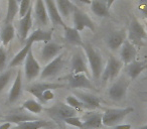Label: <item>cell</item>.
<instances>
[{"instance_id":"obj_6","label":"cell","mask_w":147,"mask_h":129,"mask_svg":"<svg viewBox=\"0 0 147 129\" xmlns=\"http://www.w3.org/2000/svg\"><path fill=\"white\" fill-rule=\"evenodd\" d=\"M147 37V31L137 19H133L128 28V38L134 45H141L142 41Z\"/></svg>"},{"instance_id":"obj_30","label":"cell","mask_w":147,"mask_h":129,"mask_svg":"<svg viewBox=\"0 0 147 129\" xmlns=\"http://www.w3.org/2000/svg\"><path fill=\"white\" fill-rule=\"evenodd\" d=\"M15 29L11 23H4L0 30V41L3 45H7L14 37Z\"/></svg>"},{"instance_id":"obj_41","label":"cell","mask_w":147,"mask_h":129,"mask_svg":"<svg viewBox=\"0 0 147 129\" xmlns=\"http://www.w3.org/2000/svg\"><path fill=\"white\" fill-rule=\"evenodd\" d=\"M11 127V123L9 122H4L0 125V129H9Z\"/></svg>"},{"instance_id":"obj_42","label":"cell","mask_w":147,"mask_h":129,"mask_svg":"<svg viewBox=\"0 0 147 129\" xmlns=\"http://www.w3.org/2000/svg\"><path fill=\"white\" fill-rule=\"evenodd\" d=\"M76 1L80 3H84V4H91V2H92V0H76Z\"/></svg>"},{"instance_id":"obj_37","label":"cell","mask_w":147,"mask_h":129,"mask_svg":"<svg viewBox=\"0 0 147 129\" xmlns=\"http://www.w3.org/2000/svg\"><path fill=\"white\" fill-rule=\"evenodd\" d=\"M7 53L3 47H0V72H3V70L6 67Z\"/></svg>"},{"instance_id":"obj_17","label":"cell","mask_w":147,"mask_h":129,"mask_svg":"<svg viewBox=\"0 0 147 129\" xmlns=\"http://www.w3.org/2000/svg\"><path fill=\"white\" fill-rule=\"evenodd\" d=\"M103 125V114L102 113H90L86 115L83 120L82 129H99Z\"/></svg>"},{"instance_id":"obj_2","label":"cell","mask_w":147,"mask_h":129,"mask_svg":"<svg viewBox=\"0 0 147 129\" xmlns=\"http://www.w3.org/2000/svg\"><path fill=\"white\" fill-rule=\"evenodd\" d=\"M134 111L133 107H126V108H113L107 109L103 113V125L108 127H113L121 123L124 118Z\"/></svg>"},{"instance_id":"obj_3","label":"cell","mask_w":147,"mask_h":129,"mask_svg":"<svg viewBox=\"0 0 147 129\" xmlns=\"http://www.w3.org/2000/svg\"><path fill=\"white\" fill-rule=\"evenodd\" d=\"M47 112L53 120L63 121L65 119L69 118V117L77 116V110L69 107L67 103L63 104V102H57L53 107L47 109Z\"/></svg>"},{"instance_id":"obj_48","label":"cell","mask_w":147,"mask_h":129,"mask_svg":"<svg viewBox=\"0 0 147 129\" xmlns=\"http://www.w3.org/2000/svg\"><path fill=\"white\" fill-rule=\"evenodd\" d=\"M0 43H1V41H0ZM0 47H1V45H0Z\"/></svg>"},{"instance_id":"obj_36","label":"cell","mask_w":147,"mask_h":129,"mask_svg":"<svg viewBox=\"0 0 147 129\" xmlns=\"http://www.w3.org/2000/svg\"><path fill=\"white\" fill-rule=\"evenodd\" d=\"M63 122L67 123V125H71V126H75V127H77V128H80V129H82V126H83V121L77 116L69 117V118L65 119Z\"/></svg>"},{"instance_id":"obj_46","label":"cell","mask_w":147,"mask_h":129,"mask_svg":"<svg viewBox=\"0 0 147 129\" xmlns=\"http://www.w3.org/2000/svg\"><path fill=\"white\" fill-rule=\"evenodd\" d=\"M20 1H21V0H17V2H18V3H20Z\"/></svg>"},{"instance_id":"obj_33","label":"cell","mask_w":147,"mask_h":129,"mask_svg":"<svg viewBox=\"0 0 147 129\" xmlns=\"http://www.w3.org/2000/svg\"><path fill=\"white\" fill-rule=\"evenodd\" d=\"M65 103L69 105V107L74 108L77 111H81L83 108H85V105L80 99H78L76 96H73V95H69L65 98Z\"/></svg>"},{"instance_id":"obj_34","label":"cell","mask_w":147,"mask_h":129,"mask_svg":"<svg viewBox=\"0 0 147 129\" xmlns=\"http://www.w3.org/2000/svg\"><path fill=\"white\" fill-rule=\"evenodd\" d=\"M12 76V71H6V72L2 73L0 75V93L2 92L5 89V87L7 86V84L10 81V78Z\"/></svg>"},{"instance_id":"obj_28","label":"cell","mask_w":147,"mask_h":129,"mask_svg":"<svg viewBox=\"0 0 147 129\" xmlns=\"http://www.w3.org/2000/svg\"><path fill=\"white\" fill-rule=\"evenodd\" d=\"M53 123L51 121L42 120V119H37L33 121H26L21 124H18L14 127V129H41L45 127L51 126Z\"/></svg>"},{"instance_id":"obj_14","label":"cell","mask_w":147,"mask_h":129,"mask_svg":"<svg viewBox=\"0 0 147 129\" xmlns=\"http://www.w3.org/2000/svg\"><path fill=\"white\" fill-rule=\"evenodd\" d=\"M71 73L76 74H88V67L85 61V59L80 51H76L71 57Z\"/></svg>"},{"instance_id":"obj_32","label":"cell","mask_w":147,"mask_h":129,"mask_svg":"<svg viewBox=\"0 0 147 129\" xmlns=\"http://www.w3.org/2000/svg\"><path fill=\"white\" fill-rule=\"evenodd\" d=\"M21 109H24V110L28 111L30 113H33V114H38L42 111V104L35 100H26L21 106Z\"/></svg>"},{"instance_id":"obj_4","label":"cell","mask_w":147,"mask_h":129,"mask_svg":"<svg viewBox=\"0 0 147 129\" xmlns=\"http://www.w3.org/2000/svg\"><path fill=\"white\" fill-rule=\"evenodd\" d=\"M123 67V61L121 59H118L114 57V55H110L107 61L106 67L103 70L102 73V80L104 82H109V81H113L120 73L121 69Z\"/></svg>"},{"instance_id":"obj_27","label":"cell","mask_w":147,"mask_h":129,"mask_svg":"<svg viewBox=\"0 0 147 129\" xmlns=\"http://www.w3.org/2000/svg\"><path fill=\"white\" fill-rule=\"evenodd\" d=\"M57 6L63 18H67L77 9L71 0H57Z\"/></svg>"},{"instance_id":"obj_8","label":"cell","mask_w":147,"mask_h":129,"mask_svg":"<svg viewBox=\"0 0 147 129\" xmlns=\"http://www.w3.org/2000/svg\"><path fill=\"white\" fill-rule=\"evenodd\" d=\"M73 20H74V27L78 31H82L85 28H89L90 30L95 31V28H96L95 27V23L88 16V14L83 12L79 8H77L76 10L74 11Z\"/></svg>"},{"instance_id":"obj_18","label":"cell","mask_w":147,"mask_h":129,"mask_svg":"<svg viewBox=\"0 0 147 129\" xmlns=\"http://www.w3.org/2000/svg\"><path fill=\"white\" fill-rule=\"evenodd\" d=\"M126 36L127 34L124 30L113 31L107 38V45L112 51H116L123 45V43L126 41Z\"/></svg>"},{"instance_id":"obj_13","label":"cell","mask_w":147,"mask_h":129,"mask_svg":"<svg viewBox=\"0 0 147 129\" xmlns=\"http://www.w3.org/2000/svg\"><path fill=\"white\" fill-rule=\"evenodd\" d=\"M45 6H47V13H49V19H51V23H53L55 26H65V23L63 21V17L59 14V11L57 9V6L55 5V1L53 0H45Z\"/></svg>"},{"instance_id":"obj_44","label":"cell","mask_w":147,"mask_h":129,"mask_svg":"<svg viewBox=\"0 0 147 129\" xmlns=\"http://www.w3.org/2000/svg\"><path fill=\"white\" fill-rule=\"evenodd\" d=\"M139 129H147V124H145V125H143V126H141Z\"/></svg>"},{"instance_id":"obj_25","label":"cell","mask_w":147,"mask_h":129,"mask_svg":"<svg viewBox=\"0 0 147 129\" xmlns=\"http://www.w3.org/2000/svg\"><path fill=\"white\" fill-rule=\"evenodd\" d=\"M51 37H53V32L51 31H45L42 29H36L33 32H31V34L29 35L26 38L25 41H29V43H39V41H42L45 43H47L51 41Z\"/></svg>"},{"instance_id":"obj_24","label":"cell","mask_w":147,"mask_h":129,"mask_svg":"<svg viewBox=\"0 0 147 129\" xmlns=\"http://www.w3.org/2000/svg\"><path fill=\"white\" fill-rule=\"evenodd\" d=\"M38 118L34 117L33 115L28 114V113L25 112H17V113H11L9 115H6L4 117V120L6 122L9 123H15L16 125L21 124L23 122H26V121H33L37 120Z\"/></svg>"},{"instance_id":"obj_11","label":"cell","mask_w":147,"mask_h":129,"mask_svg":"<svg viewBox=\"0 0 147 129\" xmlns=\"http://www.w3.org/2000/svg\"><path fill=\"white\" fill-rule=\"evenodd\" d=\"M137 55V49L134 43H131L129 39H126L123 45L121 47L120 57L121 61L124 65H129L130 63L135 61V57Z\"/></svg>"},{"instance_id":"obj_40","label":"cell","mask_w":147,"mask_h":129,"mask_svg":"<svg viewBox=\"0 0 147 129\" xmlns=\"http://www.w3.org/2000/svg\"><path fill=\"white\" fill-rule=\"evenodd\" d=\"M115 129H131L130 124H118L115 126Z\"/></svg>"},{"instance_id":"obj_45","label":"cell","mask_w":147,"mask_h":129,"mask_svg":"<svg viewBox=\"0 0 147 129\" xmlns=\"http://www.w3.org/2000/svg\"><path fill=\"white\" fill-rule=\"evenodd\" d=\"M141 95H145V96H147V91H143V92H140Z\"/></svg>"},{"instance_id":"obj_16","label":"cell","mask_w":147,"mask_h":129,"mask_svg":"<svg viewBox=\"0 0 147 129\" xmlns=\"http://www.w3.org/2000/svg\"><path fill=\"white\" fill-rule=\"evenodd\" d=\"M34 14L36 20L41 26H47L49 20V13L47 10L45 0H35L34 4Z\"/></svg>"},{"instance_id":"obj_49","label":"cell","mask_w":147,"mask_h":129,"mask_svg":"<svg viewBox=\"0 0 147 129\" xmlns=\"http://www.w3.org/2000/svg\"><path fill=\"white\" fill-rule=\"evenodd\" d=\"M146 31H147V30H146ZM146 38H147V37H146Z\"/></svg>"},{"instance_id":"obj_1","label":"cell","mask_w":147,"mask_h":129,"mask_svg":"<svg viewBox=\"0 0 147 129\" xmlns=\"http://www.w3.org/2000/svg\"><path fill=\"white\" fill-rule=\"evenodd\" d=\"M85 51V55L86 57L89 61V65H90L91 72H92V76L95 80H98L102 76L103 70H104V67H103V61L101 55L98 53L97 49H95L90 43L88 45H83Z\"/></svg>"},{"instance_id":"obj_22","label":"cell","mask_w":147,"mask_h":129,"mask_svg":"<svg viewBox=\"0 0 147 129\" xmlns=\"http://www.w3.org/2000/svg\"><path fill=\"white\" fill-rule=\"evenodd\" d=\"M63 29H65V38L67 43L73 45H77V47H83L84 45L80 31L77 30L75 27L67 26V24L63 26Z\"/></svg>"},{"instance_id":"obj_12","label":"cell","mask_w":147,"mask_h":129,"mask_svg":"<svg viewBox=\"0 0 147 129\" xmlns=\"http://www.w3.org/2000/svg\"><path fill=\"white\" fill-rule=\"evenodd\" d=\"M69 85L73 89H92L93 85L85 74H71L67 78Z\"/></svg>"},{"instance_id":"obj_9","label":"cell","mask_w":147,"mask_h":129,"mask_svg":"<svg viewBox=\"0 0 147 129\" xmlns=\"http://www.w3.org/2000/svg\"><path fill=\"white\" fill-rule=\"evenodd\" d=\"M129 87V81L125 80L124 78H121L120 80L116 81L112 86L109 88L108 95L111 100L113 101H121L126 96L127 90Z\"/></svg>"},{"instance_id":"obj_31","label":"cell","mask_w":147,"mask_h":129,"mask_svg":"<svg viewBox=\"0 0 147 129\" xmlns=\"http://www.w3.org/2000/svg\"><path fill=\"white\" fill-rule=\"evenodd\" d=\"M7 1H8V6H7L4 23H11L16 14L19 13V3L17 2V0H7Z\"/></svg>"},{"instance_id":"obj_23","label":"cell","mask_w":147,"mask_h":129,"mask_svg":"<svg viewBox=\"0 0 147 129\" xmlns=\"http://www.w3.org/2000/svg\"><path fill=\"white\" fill-rule=\"evenodd\" d=\"M91 9L93 13L99 17H109L110 11L107 3V0H92L91 2Z\"/></svg>"},{"instance_id":"obj_7","label":"cell","mask_w":147,"mask_h":129,"mask_svg":"<svg viewBox=\"0 0 147 129\" xmlns=\"http://www.w3.org/2000/svg\"><path fill=\"white\" fill-rule=\"evenodd\" d=\"M65 66V61H63V55H59L57 57L51 61L47 66L45 67L40 73V79L45 80V79H49L51 77H55L61 71V69Z\"/></svg>"},{"instance_id":"obj_20","label":"cell","mask_w":147,"mask_h":129,"mask_svg":"<svg viewBox=\"0 0 147 129\" xmlns=\"http://www.w3.org/2000/svg\"><path fill=\"white\" fill-rule=\"evenodd\" d=\"M76 95L78 97L77 98L80 99L85 105V108L88 109H96L100 107L101 104V99L96 95L90 94V93L82 92V91H78L76 92Z\"/></svg>"},{"instance_id":"obj_15","label":"cell","mask_w":147,"mask_h":129,"mask_svg":"<svg viewBox=\"0 0 147 129\" xmlns=\"http://www.w3.org/2000/svg\"><path fill=\"white\" fill-rule=\"evenodd\" d=\"M21 93H22V73H21V70H18L13 85L10 89V92H9L8 103L12 104L16 102L20 97Z\"/></svg>"},{"instance_id":"obj_19","label":"cell","mask_w":147,"mask_h":129,"mask_svg":"<svg viewBox=\"0 0 147 129\" xmlns=\"http://www.w3.org/2000/svg\"><path fill=\"white\" fill-rule=\"evenodd\" d=\"M32 26V6L28 9L26 14L20 19L19 23V35L22 41H26L28 37V33Z\"/></svg>"},{"instance_id":"obj_39","label":"cell","mask_w":147,"mask_h":129,"mask_svg":"<svg viewBox=\"0 0 147 129\" xmlns=\"http://www.w3.org/2000/svg\"><path fill=\"white\" fill-rule=\"evenodd\" d=\"M139 10H141L145 15H147V1L143 3V4L139 5Z\"/></svg>"},{"instance_id":"obj_10","label":"cell","mask_w":147,"mask_h":129,"mask_svg":"<svg viewBox=\"0 0 147 129\" xmlns=\"http://www.w3.org/2000/svg\"><path fill=\"white\" fill-rule=\"evenodd\" d=\"M63 85L61 84H53V83H35L31 86L27 87L26 91L29 92L31 95L36 97L37 100H39V103L43 104L42 102V94L47 90H53V89H59L63 88Z\"/></svg>"},{"instance_id":"obj_35","label":"cell","mask_w":147,"mask_h":129,"mask_svg":"<svg viewBox=\"0 0 147 129\" xmlns=\"http://www.w3.org/2000/svg\"><path fill=\"white\" fill-rule=\"evenodd\" d=\"M30 6H32L31 5V0H21L20 3H19V13H18L20 18H22L26 14L28 9L30 8Z\"/></svg>"},{"instance_id":"obj_43","label":"cell","mask_w":147,"mask_h":129,"mask_svg":"<svg viewBox=\"0 0 147 129\" xmlns=\"http://www.w3.org/2000/svg\"><path fill=\"white\" fill-rule=\"evenodd\" d=\"M116 0H107V3H108V6H109V8H110L111 6L113 5V3L115 2Z\"/></svg>"},{"instance_id":"obj_47","label":"cell","mask_w":147,"mask_h":129,"mask_svg":"<svg viewBox=\"0 0 147 129\" xmlns=\"http://www.w3.org/2000/svg\"><path fill=\"white\" fill-rule=\"evenodd\" d=\"M146 79H147V77H146V78H145V80H146Z\"/></svg>"},{"instance_id":"obj_38","label":"cell","mask_w":147,"mask_h":129,"mask_svg":"<svg viewBox=\"0 0 147 129\" xmlns=\"http://www.w3.org/2000/svg\"><path fill=\"white\" fill-rule=\"evenodd\" d=\"M53 98H55V94H53V90L49 89V90H47L43 92V94H42V102L43 103L49 102V101L53 100Z\"/></svg>"},{"instance_id":"obj_26","label":"cell","mask_w":147,"mask_h":129,"mask_svg":"<svg viewBox=\"0 0 147 129\" xmlns=\"http://www.w3.org/2000/svg\"><path fill=\"white\" fill-rule=\"evenodd\" d=\"M146 69H147L146 61H134L129 63V65H127V74L130 77V79L134 80V79H136Z\"/></svg>"},{"instance_id":"obj_5","label":"cell","mask_w":147,"mask_h":129,"mask_svg":"<svg viewBox=\"0 0 147 129\" xmlns=\"http://www.w3.org/2000/svg\"><path fill=\"white\" fill-rule=\"evenodd\" d=\"M41 68L37 59L33 55L32 49L29 51L26 59L24 61V75L27 81H32L40 75Z\"/></svg>"},{"instance_id":"obj_29","label":"cell","mask_w":147,"mask_h":129,"mask_svg":"<svg viewBox=\"0 0 147 129\" xmlns=\"http://www.w3.org/2000/svg\"><path fill=\"white\" fill-rule=\"evenodd\" d=\"M32 45H33L32 43L25 41L24 47L21 49V51H18V53L15 55V57L11 59L10 63H9V67H10V68H13V67H16V66H18V65H20L21 63H23V61H25V59H26L29 51L32 49Z\"/></svg>"},{"instance_id":"obj_21","label":"cell","mask_w":147,"mask_h":129,"mask_svg":"<svg viewBox=\"0 0 147 129\" xmlns=\"http://www.w3.org/2000/svg\"><path fill=\"white\" fill-rule=\"evenodd\" d=\"M63 47L59 45V43H45V45L43 47L42 51H41V57H42V59L45 61H53L55 57H57L59 55H61V51Z\"/></svg>"}]
</instances>
